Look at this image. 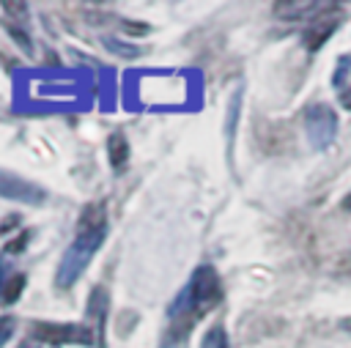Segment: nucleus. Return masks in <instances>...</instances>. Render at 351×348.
<instances>
[{
  "mask_svg": "<svg viewBox=\"0 0 351 348\" xmlns=\"http://www.w3.org/2000/svg\"><path fill=\"white\" fill-rule=\"evenodd\" d=\"M217 301H219V277H217V271L211 266H197L189 285L170 304V318H176L186 332L192 326V321L200 318L206 310H211Z\"/></svg>",
  "mask_w": 351,
  "mask_h": 348,
  "instance_id": "obj_1",
  "label": "nucleus"
},
{
  "mask_svg": "<svg viewBox=\"0 0 351 348\" xmlns=\"http://www.w3.org/2000/svg\"><path fill=\"white\" fill-rule=\"evenodd\" d=\"M101 241H104V230L80 233V236L71 241V247L63 252V258H60V266H58V271H55V285H58V288H71V285L77 282V277L88 269V263L93 260V255H96V249L101 247Z\"/></svg>",
  "mask_w": 351,
  "mask_h": 348,
  "instance_id": "obj_2",
  "label": "nucleus"
},
{
  "mask_svg": "<svg viewBox=\"0 0 351 348\" xmlns=\"http://www.w3.org/2000/svg\"><path fill=\"white\" fill-rule=\"evenodd\" d=\"M304 132H307V140L313 148H329V142L335 140L337 134V115L329 104L324 101H313L307 110H304Z\"/></svg>",
  "mask_w": 351,
  "mask_h": 348,
  "instance_id": "obj_3",
  "label": "nucleus"
},
{
  "mask_svg": "<svg viewBox=\"0 0 351 348\" xmlns=\"http://www.w3.org/2000/svg\"><path fill=\"white\" fill-rule=\"evenodd\" d=\"M30 334L47 345H71V343H90V329L80 323H55V321H41L33 323Z\"/></svg>",
  "mask_w": 351,
  "mask_h": 348,
  "instance_id": "obj_4",
  "label": "nucleus"
},
{
  "mask_svg": "<svg viewBox=\"0 0 351 348\" xmlns=\"http://www.w3.org/2000/svg\"><path fill=\"white\" fill-rule=\"evenodd\" d=\"M0 197L16 200V203H25V206H41L47 200V189L22 178V175H16V173L0 170Z\"/></svg>",
  "mask_w": 351,
  "mask_h": 348,
  "instance_id": "obj_5",
  "label": "nucleus"
},
{
  "mask_svg": "<svg viewBox=\"0 0 351 348\" xmlns=\"http://www.w3.org/2000/svg\"><path fill=\"white\" fill-rule=\"evenodd\" d=\"M340 22H343V11H332V14L318 16V22H315L313 27H307V33H304V47H307L310 52L321 49V47L326 44V38L337 30Z\"/></svg>",
  "mask_w": 351,
  "mask_h": 348,
  "instance_id": "obj_6",
  "label": "nucleus"
},
{
  "mask_svg": "<svg viewBox=\"0 0 351 348\" xmlns=\"http://www.w3.org/2000/svg\"><path fill=\"white\" fill-rule=\"evenodd\" d=\"M321 8H326V5H318V3H307V0H299V3H293V0H285V3H274V14H277L280 19H299V16H304L307 11H321Z\"/></svg>",
  "mask_w": 351,
  "mask_h": 348,
  "instance_id": "obj_7",
  "label": "nucleus"
},
{
  "mask_svg": "<svg viewBox=\"0 0 351 348\" xmlns=\"http://www.w3.org/2000/svg\"><path fill=\"white\" fill-rule=\"evenodd\" d=\"M96 230H104V206L101 203L88 206L80 216V233H96Z\"/></svg>",
  "mask_w": 351,
  "mask_h": 348,
  "instance_id": "obj_8",
  "label": "nucleus"
},
{
  "mask_svg": "<svg viewBox=\"0 0 351 348\" xmlns=\"http://www.w3.org/2000/svg\"><path fill=\"white\" fill-rule=\"evenodd\" d=\"M107 156H110V164L112 167H121L129 159V142H126V137L121 132L110 134V140H107Z\"/></svg>",
  "mask_w": 351,
  "mask_h": 348,
  "instance_id": "obj_9",
  "label": "nucleus"
},
{
  "mask_svg": "<svg viewBox=\"0 0 351 348\" xmlns=\"http://www.w3.org/2000/svg\"><path fill=\"white\" fill-rule=\"evenodd\" d=\"M22 290H25V274H11V277L5 279V285H3V290H0V299H3L5 304H11V301L19 299Z\"/></svg>",
  "mask_w": 351,
  "mask_h": 348,
  "instance_id": "obj_10",
  "label": "nucleus"
},
{
  "mask_svg": "<svg viewBox=\"0 0 351 348\" xmlns=\"http://www.w3.org/2000/svg\"><path fill=\"white\" fill-rule=\"evenodd\" d=\"M0 25H3V27H5V33H8V36H11V38H14V41H16V44H19V47H22V49H25L27 55H30V49H33V44H30V38H27V33H25L22 27H16V25H14L11 19H5V16L0 19Z\"/></svg>",
  "mask_w": 351,
  "mask_h": 348,
  "instance_id": "obj_11",
  "label": "nucleus"
},
{
  "mask_svg": "<svg viewBox=\"0 0 351 348\" xmlns=\"http://www.w3.org/2000/svg\"><path fill=\"white\" fill-rule=\"evenodd\" d=\"M104 47L110 49V52H115V55H123V58H137L143 49L140 47H134V44H123V41H118V38H104Z\"/></svg>",
  "mask_w": 351,
  "mask_h": 348,
  "instance_id": "obj_12",
  "label": "nucleus"
},
{
  "mask_svg": "<svg viewBox=\"0 0 351 348\" xmlns=\"http://www.w3.org/2000/svg\"><path fill=\"white\" fill-rule=\"evenodd\" d=\"M200 348H228V337H225V329L222 326H211L203 337V345Z\"/></svg>",
  "mask_w": 351,
  "mask_h": 348,
  "instance_id": "obj_13",
  "label": "nucleus"
},
{
  "mask_svg": "<svg viewBox=\"0 0 351 348\" xmlns=\"http://www.w3.org/2000/svg\"><path fill=\"white\" fill-rule=\"evenodd\" d=\"M27 241H30V233H22V236H16L14 241L5 244V252H19V249H25Z\"/></svg>",
  "mask_w": 351,
  "mask_h": 348,
  "instance_id": "obj_14",
  "label": "nucleus"
},
{
  "mask_svg": "<svg viewBox=\"0 0 351 348\" xmlns=\"http://www.w3.org/2000/svg\"><path fill=\"white\" fill-rule=\"evenodd\" d=\"M11 332H14V318H3L0 321V343H5Z\"/></svg>",
  "mask_w": 351,
  "mask_h": 348,
  "instance_id": "obj_15",
  "label": "nucleus"
},
{
  "mask_svg": "<svg viewBox=\"0 0 351 348\" xmlns=\"http://www.w3.org/2000/svg\"><path fill=\"white\" fill-rule=\"evenodd\" d=\"M123 30L126 33H148V25H140V22H123Z\"/></svg>",
  "mask_w": 351,
  "mask_h": 348,
  "instance_id": "obj_16",
  "label": "nucleus"
},
{
  "mask_svg": "<svg viewBox=\"0 0 351 348\" xmlns=\"http://www.w3.org/2000/svg\"><path fill=\"white\" fill-rule=\"evenodd\" d=\"M340 101H343V104L351 110V90H343V93H340Z\"/></svg>",
  "mask_w": 351,
  "mask_h": 348,
  "instance_id": "obj_17",
  "label": "nucleus"
},
{
  "mask_svg": "<svg viewBox=\"0 0 351 348\" xmlns=\"http://www.w3.org/2000/svg\"><path fill=\"white\" fill-rule=\"evenodd\" d=\"M340 329L351 334V315H348V318H340Z\"/></svg>",
  "mask_w": 351,
  "mask_h": 348,
  "instance_id": "obj_18",
  "label": "nucleus"
},
{
  "mask_svg": "<svg viewBox=\"0 0 351 348\" xmlns=\"http://www.w3.org/2000/svg\"><path fill=\"white\" fill-rule=\"evenodd\" d=\"M343 208H346V211H351V192L343 197Z\"/></svg>",
  "mask_w": 351,
  "mask_h": 348,
  "instance_id": "obj_19",
  "label": "nucleus"
}]
</instances>
